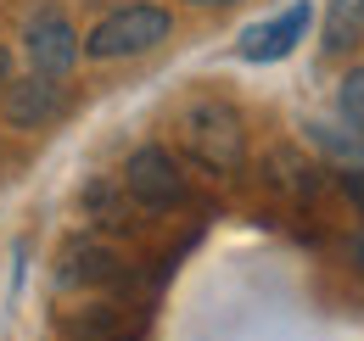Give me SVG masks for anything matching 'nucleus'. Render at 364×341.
Listing matches in <instances>:
<instances>
[{"mask_svg": "<svg viewBox=\"0 0 364 341\" xmlns=\"http://www.w3.org/2000/svg\"><path fill=\"white\" fill-rule=\"evenodd\" d=\"M180 140H185V151L213 173L247 168V118L219 95H202V101H191L180 112Z\"/></svg>", "mask_w": 364, "mask_h": 341, "instance_id": "f257e3e1", "label": "nucleus"}, {"mask_svg": "<svg viewBox=\"0 0 364 341\" xmlns=\"http://www.w3.org/2000/svg\"><path fill=\"white\" fill-rule=\"evenodd\" d=\"M168 28H174V17H168L163 6L135 0V6L107 11L90 34H85V56H90V62H129V56L157 50V45L168 40Z\"/></svg>", "mask_w": 364, "mask_h": 341, "instance_id": "f03ea898", "label": "nucleus"}, {"mask_svg": "<svg viewBox=\"0 0 364 341\" xmlns=\"http://www.w3.org/2000/svg\"><path fill=\"white\" fill-rule=\"evenodd\" d=\"M124 196L140 202L146 213H174L185 207V173L174 163V151H163V146H140L129 151V163H124Z\"/></svg>", "mask_w": 364, "mask_h": 341, "instance_id": "7ed1b4c3", "label": "nucleus"}, {"mask_svg": "<svg viewBox=\"0 0 364 341\" xmlns=\"http://www.w3.org/2000/svg\"><path fill=\"white\" fill-rule=\"evenodd\" d=\"M23 56H28V67L34 73H50V79H68L73 67H79V56H85V40L73 34V23H68V11H34L28 23H23Z\"/></svg>", "mask_w": 364, "mask_h": 341, "instance_id": "20e7f679", "label": "nucleus"}, {"mask_svg": "<svg viewBox=\"0 0 364 341\" xmlns=\"http://www.w3.org/2000/svg\"><path fill=\"white\" fill-rule=\"evenodd\" d=\"M62 107H68V95H62V85L50 73H28L17 85L6 79V95H0V118L11 129H46Z\"/></svg>", "mask_w": 364, "mask_h": 341, "instance_id": "39448f33", "label": "nucleus"}, {"mask_svg": "<svg viewBox=\"0 0 364 341\" xmlns=\"http://www.w3.org/2000/svg\"><path fill=\"white\" fill-rule=\"evenodd\" d=\"M309 23H314V6L291 0L280 17H269V23H258V28L241 34V62H280V56H291L297 40H309Z\"/></svg>", "mask_w": 364, "mask_h": 341, "instance_id": "423d86ee", "label": "nucleus"}, {"mask_svg": "<svg viewBox=\"0 0 364 341\" xmlns=\"http://www.w3.org/2000/svg\"><path fill=\"white\" fill-rule=\"evenodd\" d=\"M129 280V269H124V257L112 252V247H101V241H73L68 252H62V269H56V286L62 291H85V286H124Z\"/></svg>", "mask_w": 364, "mask_h": 341, "instance_id": "0eeeda50", "label": "nucleus"}, {"mask_svg": "<svg viewBox=\"0 0 364 341\" xmlns=\"http://www.w3.org/2000/svg\"><path fill=\"white\" fill-rule=\"evenodd\" d=\"M364 45V0H331L325 6V50L348 56Z\"/></svg>", "mask_w": 364, "mask_h": 341, "instance_id": "6e6552de", "label": "nucleus"}, {"mask_svg": "<svg viewBox=\"0 0 364 341\" xmlns=\"http://www.w3.org/2000/svg\"><path fill=\"white\" fill-rule=\"evenodd\" d=\"M68 336H73V341H129V336H135V325H124V308L95 302L85 319H73V325H68Z\"/></svg>", "mask_w": 364, "mask_h": 341, "instance_id": "1a4fd4ad", "label": "nucleus"}, {"mask_svg": "<svg viewBox=\"0 0 364 341\" xmlns=\"http://www.w3.org/2000/svg\"><path fill=\"white\" fill-rule=\"evenodd\" d=\"M85 218H95V224H124V190H112V179H90L85 185Z\"/></svg>", "mask_w": 364, "mask_h": 341, "instance_id": "9d476101", "label": "nucleus"}, {"mask_svg": "<svg viewBox=\"0 0 364 341\" xmlns=\"http://www.w3.org/2000/svg\"><path fill=\"white\" fill-rule=\"evenodd\" d=\"M269 163L280 168V173H274V185H280V190H291V196H314L319 179H314V168H309L303 157H291V151H274Z\"/></svg>", "mask_w": 364, "mask_h": 341, "instance_id": "9b49d317", "label": "nucleus"}, {"mask_svg": "<svg viewBox=\"0 0 364 341\" xmlns=\"http://www.w3.org/2000/svg\"><path fill=\"white\" fill-rule=\"evenodd\" d=\"M336 107H342V118H348V129L364 140V67H353L342 85H336Z\"/></svg>", "mask_w": 364, "mask_h": 341, "instance_id": "f8f14e48", "label": "nucleus"}, {"mask_svg": "<svg viewBox=\"0 0 364 341\" xmlns=\"http://www.w3.org/2000/svg\"><path fill=\"white\" fill-rule=\"evenodd\" d=\"M336 185L348 190V202L364 213V168H342V173H336Z\"/></svg>", "mask_w": 364, "mask_h": 341, "instance_id": "ddd939ff", "label": "nucleus"}, {"mask_svg": "<svg viewBox=\"0 0 364 341\" xmlns=\"http://www.w3.org/2000/svg\"><path fill=\"white\" fill-rule=\"evenodd\" d=\"M185 6H202V11H225V6H241V0H185Z\"/></svg>", "mask_w": 364, "mask_h": 341, "instance_id": "4468645a", "label": "nucleus"}, {"mask_svg": "<svg viewBox=\"0 0 364 341\" xmlns=\"http://www.w3.org/2000/svg\"><path fill=\"white\" fill-rule=\"evenodd\" d=\"M6 79H11V50L0 45V85H6Z\"/></svg>", "mask_w": 364, "mask_h": 341, "instance_id": "2eb2a0df", "label": "nucleus"}, {"mask_svg": "<svg viewBox=\"0 0 364 341\" xmlns=\"http://www.w3.org/2000/svg\"><path fill=\"white\" fill-rule=\"evenodd\" d=\"M353 257H359V263H364V241H353Z\"/></svg>", "mask_w": 364, "mask_h": 341, "instance_id": "dca6fc26", "label": "nucleus"}]
</instances>
